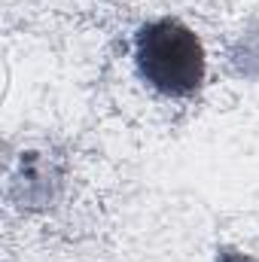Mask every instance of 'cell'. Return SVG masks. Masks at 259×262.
I'll return each mask as SVG.
<instances>
[{
  "label": "cell",
  "mask_w": 259,
  "mask_h": 262,
  "mask_svg": "<svg viewBox=\"0 0 259 262\" xmlns=\"http://www.w3.org/2000/svg\"><path fill=\"white\" fill-rule=\"evenodd\" d=\"M217 262H259V259L247 256V253H238V250H232V247H223L220 256H217Z\"/></svg>",
  "instance_id": "cell-2"
},
{
  "label": "cell",
  "mask_w": 259,
  "mask_h": 262,
  "mask_svg": "<svg viewBox=\"0 0 259 262\" xmlns=\"http://www.w3.org/2000/svg\"><path fill=\"white\" fill-rule=\"evenodd\" d=\"M137 76L165 98H189L201 89L207 58L204 46L180 18H153L134 34Z\"/></svg>",
  "instance_id": "cell-1"
}]
</instances>
